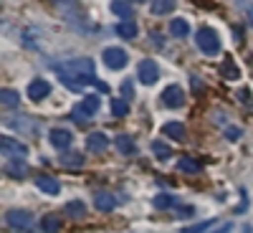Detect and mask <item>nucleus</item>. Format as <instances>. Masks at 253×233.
<instances>
[{
    "label": "nucleus",
    "mask_w": 253,
    "mask_h": 233,
    "mask_svg": "<svg viewBox=\"0 0 253 233\" xmlns=\"http://www.w3.org/2000/svg\"><path fill=\"white\" fill-rule=\"evenodd\" d=\"M56 74L58 79L66 84L69 89H76L81 92L84 87H89V84H96V71H94V61L91 58H69V61H61L56 63Z\"/></svg>",
    "instance_id": "obj_1"
},
{
    "label": "nucleus",
    "mask_w": 253,
    "mask_h": 233,
    "mask_svg": "<svg viewBox=\"0 0 253 233\" xmlns=\"http://www.w3.org/2000/svg\"><path fill=\"white\" fill-rule=\"evenodd\" d=\"M99 107H101V99H99L96 94H89V96H84L76 107L71 109V117H74V122H79V124H86V122L99 112Z\"/></svg>",
    "instance_id": "obj_2"
},
{
    "label": "nucleus",
    "mask_w": 253,
    "mask_h": 233,
    "mask_svg": "<svg viewBox=\"0 0 253 233\" xmlns=\"http://www.w3.org/2000/svg\"><path fill=\"white\" fill-rule=\"evenodd\" d=\"M5 127L18 135H26V137H38L41 135V124L33 119V117H26V114H18V117H10L5 119Z\"/></svg>",
    "instance_id": "obj_3"
},
{
    "label": "nucleus",
    "mask_w": 253,
    "mask_h": 233,
    "mask_svg": "<svg viewBox=\"0 0 253 233\" xmlns=\"http://www.w3.org/2000/svg\"><path fill=\"white\" fill-rule=\"evenodd\" d=\"M195 44H198V48L205 56H215L220 51V38H218V33L213 28H200L195 33Z\"/></svg>",
    "instance_id": "obj_4"
},
{
    "label": "nucleus",
    "mask_w": 253,
    "mask_h": 233,
    "mask_svg": "<svg viewBox=\"0 0 253 233\" xmlns=\"http://www.w3.org/2000/svg\"><path fill=\"white\" fill-rule=\"evenodd\" d=\"M160 79V66L155 58H142L137 63V81L142 84V87H152V84H157Z\"/></svg>",
    "instance_id": "obj_5"
},
{
    "label": "nucleus",
    "mask_w": 253,
    "mask_h": 233,
    "mask_svg": "<svg viewBox=\"0 0 253 233\" xmlns=\"http://www.w3.org/2000/svg\"><path fill=\"white\" fill-rule=\"evenodd\" d=\"M5 223L13 231H20V233H31L33 231V216L28 213V210H8Z\"/></svg>",
    "instance_id": "obj_6"
},
{
    "label": "nucleus",
    "mask_w": 253,
    "mask_h": 233,
    "mask_svg": "<svg viewBox=\"0 0 253 233\" xmlns=\"http://www.w3.org/2000/svg\"><path fill=\"white\" fill-rule=\"evenodd\" d=\"M101 58H104V63L112 69V71H122L126 63H129V53H126L124 48H119V46H109V48H104V53H101Z\"/></svg>",
    "instance_id": "obj_7"
},
{
    "label": "nucleus",
    "mask_w": 253,
    "mask_h": 233,
    "mask_svg": "<svg viewBox=\"0 0 253 233\" xmlns=\"http://www.w3.org/2000/svg\"><path fill=\"white\" fill-rule=\"evenodd\" d=\"M0 152H3L8 160H23V157L28 155V147L20 142V140L5 135L3 140H0Z\"/></svg>",
    "instance_id": "obj_8"
},
{
    "label": "nucleus",
    "mask_w": 253,
    "mask_h": 233,
    "mask_svg": "<svg viewBox=\"0 0 253 233\" xmlns=\"http://www.w3.org/2000/svg\"><path fill=\"white\" fill-rule=\"evenodd\" d=\"M160 101H162V107H167V109L182 107V104H185V92H182V87H177V84H170V87L162 92Z\"/></svg>",
    "instance_id": "obj_9"
},
{
    "label": "nucleus",
    "mask_w": 253,
    "mask_h": 233,
    "mask_svg": "<svg viewBox=\"0 0 253 233\" xmlns=\"http://www.w3.org/2000/svg\"><path fill=\"white\" fill-rule=\"evenodd\" d=\"M26 94H28L31 101H43V99L51 94V84H48L46 79H33V81L28 84Z\"/></svg>",
    "instance_id": "obj_10"
},
{
    "label": "nucleus",
    "mask_w": 253,
    "mask_h": 233,
    "mask_svg": "<svg viewBox=\"0 0 253 233\" xmlns=\"http://www.w3.org/2000/svg\"><path fill=\"white\" fill-rule=\"evenodd\" d=\"M48 142L56 147V150H69L71 142H74V135L69 130H63V127H53L48 132Z\"/></svg>",
    "instance_id": "obj_11"
},
{
    "label": "nucleus",
    "mask_w": 253,
    "mask_h": 233,
    "mask_svg": "<svg viewBox=\"0 0 253 233\" xmlns=\"http://www.w3.org/2000/svg\"><path fill=\"white\" fill-rule=\"evenodd\" d=\"M109 137L104 135V132H91L89 137H86V150L89 152H96V155H101V152H107L109 150Z\"/></svg>",
    "instance_id": "obj_12"
},
{
    "label": "nucleus",
    "mask_w": 253,
    "mask_h": 233,
    "mask_svg": "<svg viewBox=\"0 0 253 233\" xmlns=\"http://www.w3.org/2000/svg\"><path fill=\"white\" fill-rule=\"evenodd\" d=\"M36 187L41 190V193H46V195H58L61 193V183L51 175H41L36 178Z\"/></svg>",
    "instance_id": "obj_13"
},
{
    "label": "nucleus",
    "mask_w": 253,
    "mask_h": 233,
    "mask_svg": "<svg viewBox=\"0 0 253 233\" xmlns=\"http://www.w3.org/2000/svg\"><path fill=\"white\" fill-rule=\"evenodd\" d=\"M94 208L101 210V213H112V210L117 208V198L112 193H96L94 195Z\"/></svg>",
    "instance_id": "obj_14"
},
{
    "label": "nucleus",
    "mask_w": 253,
    "mask_h": 233,
    "mask_svg": "<svg viewBox=\"0 0 253 233\" xmlns=\"http://www.w3.org/2000/svg\"><path fill=\"white\" fill-rule=\"evenodd\" d=\"M114 147L122 152V155H126V157H132V155H137V144H134V140L129 137V135H117V140H114Z\"/></svg>",
    "instance_id": "obj_15"
},
{
    "label": "nucleus",
    "mask_w": 253,
    "mask_h": 233,
    "mask_svg": "<svg viewBox=\"0 0 253 233\" xmlns=\"http://www.w3.org/2000/svg\"><path fill=\"white\" fill-rule=\"evenodd\" d=\"M5 173H8L13 180H23V178L28 175V165H26L23 160H8Z\"/></svg>",
    "instance_id": "obj_16"
},
{
    "label": "nucleus",
    "mask_w": 253,
    "mask_h": 233,
    "mask_svg": "<svg viewBox=\"0 0 253 233\" xmlns=\"http://www.w3.org/2000/svg\"><path fill=\"white\" fill-rule=\"evenodd\" d=\"M162 135H167L170 140L182 142V140H185V127H182L180 122H167V124H162Z\"/></svg>",
    "instance_id": "obj_17"
},
{
    "label": "nucleus",
    "mask_w": 253,
    "mask_h": 233,
    "mask_svg": "<svg viewBox=\"0 0 253 233\" xmlns=\"http://www.w3.org/2000/svg\"><path fill=\"white\" fill-rule=\"evenodd\" d=\"M112 13L119 15L122 20H132V5H129V0H112Z\"/></svg>",
    "instance_id": "obj_18"
},
{
    "label": "nucleus",
    "mask_w": 253,
    "mask_h": 233,
    "mask_svg": "<svg viewBox=\"0 0 253 233\" xmlns=\"http://www.w3.org/2000/svg\"><path fill=\"white\" fill-rule=\"evenodd\" d=\"M41 231L43 233H58L61 231V216H56V213L43 216L41 218Z\"/></svg>",
    "instance_id": "obj_19"
},
{
    "label": "nucleus",
    "mask_w": 253,
    "mask_h": 233,
    "mask_svg": "<svg viewBox=\"0 0 253 233\" xmlns=\"http://www.w3.org/2000/svg\"><path fill=\"white\" fill-rule=\"evenodd\" d=\"M0 104H3L5 109H15L20 104V94L13 92V89H0Z\"/></svg>",
    "instance_id": "obj_20"
},
{
    "label": "nucleus",
    "mask_w": 253,
    "mask_h": 233,
    "mask_svg": "<svg viewBox=\"0 0 253 233\" xmlns=\"http://www.w3.org/2000/svg\"><path fill=\"white\" fill-rule=\"evenodd\" d=\"M170 33H172L175 38H187V36H190V23H187L185 18H172Z\"/></svg>",
    "instance_id": "obj_21"
},
{
    "label": "nucleus",
    "mask_w": 253,
    "mask_h": 233,
    "mask_svg": "<svg viewBox=\"0 0 253 233\" xmlns=\"http://www.w3.org/2000/svg\"><path fill=\"white\" fill-rule=\"evenodd\" d=\"M117 36H119V38H126V41H132V38L137 36V23H134V20H119Z\"/></svg>",
    "instance_id": "obj_22"
},
{
    "label": "nucleus",
    "mask_w": 253,
    "mask_h": 233,
    "mask_svg": "<svg viewBox=\"0 0 253 233\" xmlns=\"http://www.w3.org/2000/svg\"><path fill=\"white\" fill-rule=\"evenodd\" d=\"M63 213L79 221V218H84V216H86V205H84L81 200H69V203H66V208H63Z\"/></svg>",
    "instance_id": "obj_23"
},
{
    "label": "nucleus",
    "mask_w": 253,
    "mask_h": 233,
    "mask_svg": "<svg viewBox=\"0 0 253 233\" xmlns=\"http://www.w3.org/2000/svg\"><path fill=\"white\" fill-rule=\"evenodd\" d=\"M218 223H220V221H213V218H210V221H203V223H195V226H187V228H182L180 233H210Z\"/></svg>",
    "instance_id": "obj_24"
},
{
    "label": "nucleus",
    "mask_w": 253,
    "mask_h": 233,
    "mask_svg": "<svg viewBox=\"0 0 253 233\" xmlns=\"http://www.w3.org/2000/svg\"><path fill=\"white\" fill-rule=\"evenodd\" d=\"M175 10V0H152V15H167Z\"/></svg>",
    "instance_id": "obj_25"
},
{
    "label": "nucleus",
    "mask_w": 253,
    "mask_h": 233,
    "mask_svg": "<svg viewBox=\"0 0 253 233\" xmlns=\"http://www.w3.org/2000/svg\"><path fill=\"white\" fill-rule=\"evenodd\" d=\"M155 208H160V210H167V208H175V205H180L177 203V198H172L170 193H160V195H155Z\"/></svg>",
    "instance_id": "obj_26"
},
{
    "label": "nucleus",
    "mask_w": 253,
    "mask_h": 233,
    "mask_svg": "<svg viewBox=\"0 0 253 233\" xmlns=\"http://www.w3.org/2000/svg\"><path fill=\"white\" fill-rule=\"evenodd\" d=\"M152 152H155V157H157V160H162V162L172 157L170 144H165V142H160V140H157V142H152Z\"/></svg>",
    "instance_id": "obj_27"
},
{
    "label": "nucleus",
    "mask_w": 253,
    "mask_h": 233,
    "mask_svg": "<svg viewBox=\"0 0 253 233\" xmlns=\"http://www.w3.org/2000/svg\"><path fill=\"white\" fill-rule=\"evenodd\" d=\"M61 165H66V167H81L84 165V155H79V152L61 155Z\"/></svg>",
    "instance_id": "obj_28"
},
{
    "label": "nucleus",
    "mask_w": 253,
    "mask_h": 233,
    "mask_svg": "<svg viewBox=\"0 0 253 233\" xmlns=\"http://www.w3.org/2000/svg\"><path fill=\"white\" fill-rule=\"evenodd\" d=\"M177 170H180V173H198L200 165H198L195 160H190V157H182V160L177 162Z\"/></svg>",
    "instance_id": "obj_29"
},
{
    "label": "nucleus",
    "mask_w": 253,
    "mask_h": 233,
    "mask_svg": "<svg viewBox=\"0 0 253 233\" xmlns=\"http://www.w3.org/2000/svg\"><path fill=\"white\" fill-rule=\"evenodd\" d=\"M112 114L114 117H126V114H129V104L122 101V99H114L112 101Z\"/></svg>",
    "instance_id": "obj_30"
},
{
    "label": "nucleus",
    "mask_w": 253,
    "mask_h": 233,
    "mask_svg": "<svg viewBox=\"0 0 253 233\" xmlns=\"http://www.w3.org/2000/svg\"><path fill=\"white\" fill-rule=\"evenodd\" d=\"M241 135H243L241 127H228V130H225V140H230V142H238Z\"/></svg>",
    "instance_id": "obj_31"
},
{
    "label": "nucleus",
    "mask_w": 253,
    "mask_h": 233,
    "mask_svg": "<svg viewBox=\"0 0 253 233\" xmlns=\"http://www.w3.org/2000/svg\"><path fill=\"white\" fill-rule=\"evenodd\" d=\"M230 231H233V223H230V221H220L210 233H230Z\"/></svg>",
    "instance_id": "obj_32"
},
{
    "label": "nucleus",
    "mask_w": 253,
    "mask_h": 233,
    "mask_svg": "<svg viewBox=\"0 0 253 233\" xmlns=\"http://www.w3.org/2000/svg\"><path fill=\"white\" fill-rule=\"evenodd\" d=\"M225 76L228 79H236L238 76V69L233 66V61H230V58H225Z\"/></svg>",
    "instance_id": "obj_33"
},
{
    "label": "nucleus",
    "mask_w": 253,
    "mask_h": 233,
    "mask_svg": "<svg viewBox=\"0 0 253 233\" xmlns=\"http://www.w3.org/2000/svg\"><path fill=\"white\" fill-rule=\"evenodd\" d=\"M248 94H251L248 89H241V92H238V99H241V101H246V104H253V99H251Z\"/></svg>",
    "instance_id": "obj_34"
},
{
    "label": "nucleus",
    "mask_w": 253,
    "mask_h": 233,
    "mask_svg": "<svg viewBox=\"0 0 253 233\" xmlns=\"http://www.w3.org/2000/svg\"><path fill=\"white\" fill-rule=\"evenodd\" d=\"M124 96L132 99V87H129V81H124Z\"/></svg>",
    "instance_id": "obj_35"
},
{
    "label": "nucleus",
    "mask_w": 253,
    "mask_h": 233,
    "mask_svg": "<svg viewBox=\"0 0 253 233\" xmlns=\"http://www.w3.org/2000/svg\"><path fill=\"white\" fill-rule=\"evenodd\" d=\"M248 20H251V26H253V8L248 10Z\"/></svg>",
    "instance_id": "obj_36"
},
{
    "label": "nucleus",
    "mask_w": 253,
    "mask_h": 233,
    "mask_svg": "<svg viewBox=\"0 0 253 233\" xmlns=\"http://www.w3.org/2000/svg\"><path fill=\"white\" fill-rule=\"evenodd\" d=\"M129 3H147V0H129Z\"/></svg>",
    "instance_id": "obj_37"
}]
</instances>
